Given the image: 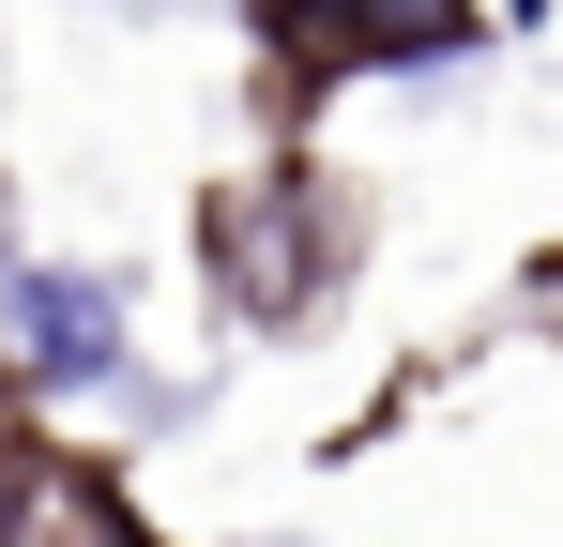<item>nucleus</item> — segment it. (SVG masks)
<instances>
[{
  "label": "nucleus",
  "mask_w": 563,
  "mask_h": 547,
  "mask_svg": "<svg viewBox=\"0 0 563 547\" xmlns=\"http://www.w3.org/2000/svg\"><path fill=\"white\" fill-rule=\"evenodd\" d=\"M107 350H122V304L92 274H15V365L31 380H107Z\"/></svg>",
  "instance_id": "nucleus-1"
}]
</instances>
